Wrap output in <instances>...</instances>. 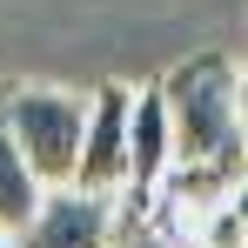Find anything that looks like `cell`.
<instances>
[{
	"label": "cell",
	"mask_w": 248,
	"mask_h": 248,
	"mask_svg": "<svg viewBox=\"0 0 248 248\" xmlns=\"http://www.w3.org/2000/svg\"><path fill=\"white\" fill-rule=\"evenodd\" d=\"M221 202L235 208V221H242V235H248V168H242V174H235V188H228Z\"/></svg>",
	"instance_id": "obj_8"
},
{
	"label": "cell",
	"mask_w": 248,
	"mask_h": 248,
	"mask_svg": "<svg viewBox=\"0 0 248 248\" xmlns=\"http://www.w3.org/2000/svg\"><path fill=\"white\" fill-rule=\"evenodd\" d=\"M114 248H161V235H155V228H127Z\"/></svg>",
	"instance_id": "obj_10"
},
{
	"label": "cell",
	"mask_w": 248,
	"mask_h": 248,
	"mask_svg": "<svg viewBox=\"0 0 248 248\" xmlns=\"http://www.w3.org/2000/svg\"><path fill=\"white\" fill-rule=\"evenodd\" d=\"M202 242H208V248H248V235H242V221H235V208H228V202H221V208H208Z\"/></svg>",
	"instance_id": "obj_7"
},
{
	"label": "cell",
	"mask_w": 248,
	"mask_h": 248,
	"mask_svg": "<svg viewBox=\"0 0 248 248\" xmlns=\"http://www.w3.org/2000/svg\"><path fill=\"white\" fill-rule=\"evenodd\" d=\"M14 248H114V195L47 188L34 221L14 235Z\"/></svg>",
	"instance_id": "obj_4"
},
{
	"label": "cell",
	"mask_w": 248,
	"mask_h": 248,
	"mask_svg": "<svg viewBox=\"0 0 248 248\" xmlns=\"http://www.w3.org/2000/svg\"><path fill=\"white\" fill-rule=\"evenodd\" d=\"M168 168H174V127H168V101L161 87H141L134 94V121H127V202H155L168 188Z\"/></svg>",
	"instance_id": "obj_5"
},
{
	"label": "cell",
	"mask_w": 248,
	"mask_h": 248,
	"mask_svg": "<svg viewBox=\"0 0 248 248\" xmlns=\"http://www.w3.org/2000/svg\"><path fill=\"white\" fill-rule=\"evenodd\" d=\"M0 114H7V134L27 155V168H34L41 188H67L74 181L81 127H87V94L20 81V87H0Z\"/></svg>",
	"instance_id": "obj_2"
},
{
	"label": "cell",
	"mask_w": 248,
	"mask_h": 248,
	"mask_svg": "<svg viewBox=\"0 0 248 248\" xmlns=\"http://www.w3.org/2000/svg\"><path fill=\"white\" fill-rule=\"evenodd\" d=\"M41 181H34V168L27 155L14 148V134H7V114H0V228L7 235H20L27 221H34V208H41Z\"/></svg>",
	"instance_id": "obj_6"
},
{
	"label": "cell",
	"mask_w": 248,
	"mask_h": 248,
	"mask_svg": "<svg viewBox=\"0 0 248 248\" xmlns=\"http://www.w3.org/2000/svg\"><path fill=\"white\" fill-rule=\"evenodd\" d=\"M168 127H174V168L168 188L174 202H221L248 168L242 155V121H235V61L228 54H195L181 67H168L161 81Z\"/></svg>",
	"instance_id": "obj_1"
},
{
	"label": "cell",
	"mask_w": 248,
	"mask_h": 248,
	"mask_svg": "<svg viewBox=\"0 0 248 248\" xmlns=\"http://www.w3.org/2000/svg\"><path fill=\"white\" fill-rule=\"evenodd\" d=\"M235 121H242V155H248V67H235Z\"/></svg>",
	"instance_id": "obj_9"
},
{
	"label": "cell",
	"mask_w": 248,
	"mask_h": 248,
	"mask_svg": "<svg viewBox=\"0 0 248 248\" xmlns=\"http://www.w3.org/2000/svg\"><path fill=\"white\" fill-rule=\"evenodd\" d=\"M127 121H134V87L127 81H101L87 94L81 161H74L67 188H87V195H121L127 188Z\"/></svg>",
	"instance_id": "obj_3"
},
{
	"label": "cell",
	"mask_w": 248,
	"mask_h": 248,
	"mask_svg": "<svg viewBox=\"0 0 248 248\" xmlns=\"http://www.w3.org/2000/svg\"><path fill=\"white\" fill-rule=\"evenodd\" d=\"M0 248H14V235H7V228H0Z\"/></svg>",
	"instance_id": "obj_11"
}]
</instances>
